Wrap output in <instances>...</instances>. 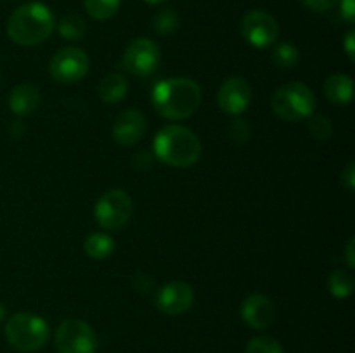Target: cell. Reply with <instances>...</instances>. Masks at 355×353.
Listing matches in <instances>:
<instances>
[{
	"label": "cell",
	"mask_w": 355,
	"mask_h": 353,
	"mask_svg": "<svg viewBox=\"0 0 355 353\" xmlns=\"http://www.w3.org/2000/svg\"><path fill=\"white\" fill-rule=\"evenodd\" d=\"M201 87L186 76L163 80L153 90V106L156 113L172 121L193 116L201 106Z\"/></svg>",
	"instance_id": "obj_1"
},
{
	"label": "cell",
	"mask_w": 355,
	"mask_h": 353,
	"mask_svg": "<svg viewBox=\"0 0 355 353\" xmlns=\"http://www.w3.org/2000/svg\"><path fill=\"white\" fill-rule=\"evenodd\" d=\"M55 28L52 10L42 2H26L17 7L7 21V35L23 47L44 44Z\"/></svg>",
	"instance_id": "obj_2"
},
{
	"label": "cell",
	"mask_w": 355,
	"mask_h": 353,
	"mask_svg": "<svg viewBox=\"0 0 355 353\" xmlns=\"http://www.w3.org/2000/svg\"><path fill=\"white\" fill-rule=\"evenodd\" d=\"M153 149L159 161L175 168H189L201 158V142L198 135L180 125L163 127L156 134Z\"/></svg>",
	"instance_id": "obj_3"
},
{
	"label": "cell",
	"mask_w": 355,
	"mask_h": 353,
	"mask_svg": "<svg viewBox=\"0 0 355 353\" xmlns=\"http://www.w3.org/2000/svg\"><path fill=\"white\" fill-rule=\"evenodd\" d=\"M51 329L38 315L30 311H17L10 315L6 324V338L14 350L31 353L42 350L49 341Z\"/></svg>",
	"instance_id": "obj_4"
},
{
	"label": "cell",
	"mask_w": 355,
	"mask_h": 353,
	"mask_svg": "<svg viewBox=\"0 0 355 353\" xmlns=\"http://www.w3.org/2000/svg\"><path fill=\"white\" fill-rule=\"evenodd\" d=\"M272 111L284 121H300L314 114L318 100L314 92L302 82H290L281 85L272 93Z\"/></svg>",
	"instance_id": "obj_5"
},
{
	"label": "cell",
	"mask_w": 355,
	"mask_h": 353,
	"mask_svg": "<svg viewBox=\"0 0 355 353\" xmlns=\"http://www.w3.org/2000/svg\"><path fill=\"white\" fill-rule=\"evenodd\" d=\"M134 213V201L123 189H111L99 197L94 208V217L104 230H120Z\"/></svg>",
	"instance_id": "obj_6"
},
{
	"label": "cell",
	"mask_w": 355,
	"mask_h": 353,
	"mask_svg": "<svg viewBox=\"0 0 355 353\" xmlns=\"http://www.w3.org/2000/svg\"><path fill=\"white\" fill-rule=\"evenodd\" d=\"M55 348L59 353H96L99 338L92 325L80 318H68L55 329Z\"/></svg>",
	"instance_id": "obj_7"
},
{
	"label": "cell",
	"mask_w": 355,
	"mask_h": 353,
	"mask_svg": "<svg viewBox=\"0 0 355 353\" xmlns=\"http://www.w3.org/2000/svg\"><path fill=\"white\" fill-rule=\"evenodd\" d=\"M159 59H162V52H159L158 44L151 38L139 37L125 48L123 68L130 75L146 78L158 69Z\"/></svg>",
	"instance_id": "obj_8"
},
{
	"label": "cell",
	"mask_w": 355,
	"mask_h": 353,
	"mask_svg": "<svg viewBox=\"0 0 355 353\" xmlns=\"http://www.w3.org/2000/svg\"><path fill=\"white\" fill-rule=\"evenodd\" d=\"M49 73L58 83H76L89 73V55L78 47H64L54 54Z\"/></svg>",
	"instance_id": "obj_9"
},
{
	"label": "cell",
	"mask_w": 355,
	"mask_h": 353,
	"mask_svg": "<svg viewBox=\"0 0 355 353\" xmlns=\"http://www.w3.org/2000/svg\"><path fill=\"white\" fill-rule=\"evenodd\" d=\"M241 35L253 47L267 48L279 37V24L266 10H250L241 21Z\"/></svg>",
	"instance_id": "obj_10"
},
{
	"label": "cell",
	"mask_w": 355,
	"mask_h": 353,
	"mask_svg": "<svg viewBox=\"0 0 355 353\" xmlns=\"http://www.w3.org/2000/svg\"><path fill=\"white\" fill-rule=\"evenodd\" d=\"M155 303L162 314L170 315V317L182 315L193 307L194 291L187 282L172 280L159 287L155 296Z\"/></svg>",
	"instance_id": "obj_11"
},
{
	"label": "cell",
	"mask_w": 355,
	"mask_h": 353,
	"mask_svg": "<svg viewBox=\"0 0 355 353\" xmlns=\"http://www.w3.org/2000/svg\"><path fill=\"white\" fill-rule=\"evenodd\" d=\"M252 100V87L243 76H229L222 82L217 93L218 107L225 114L238 116L245 113Z\"/></svg>",
	"instance_id": "obj_12"
},
{
	"label": "cell",
	"mask_w": 355,
	"mask_h": 353,
	"mask_svg": "<svg viewBox=\"0 0 355 353\" xmlns=\"http://www.w3.org/2000/svg\"><path fill=\"white\" fill-rule=\"evenodd\" d=\"M146 130H148V121L144 114L137 109H125L114 120L113 138L123 147H132L142 141Z\"/></svg>",
	"instance_id": "obj_13"
},
{
	"label": "cell",
	"mask_w": 355,
	"mask_h": 353,
	"mask_svg": "<svg viewBox=\"0 0 355 353\" xmlns=\"http://www.w3.org/2000/svg\"><path fill=\"white\" fill-rule=\"evenodd\" d=\"M276 308L266 294H250L241 303V318L255 331H263L274 322Z\"/></svg>",
	"instance_id": "obj_14"
},
{
	"label": "cell",
	"mask_w": 355,
	"mask_h": 353,
	"mask_svg": "<svg viewBox=\"0 0 355 353\" xmlns=\"http://www.w3.org/2000/svg\"><path fill=\"white\" fill-rule=\"evenodd\" d=\"M38 104H40V92L37 87L30 83H19L10 90L9 107L16 116H30L38 109Z\"/></svg>",
	"instance_id": "obj_15"
},
{
	"label": "cell",
	"mask_w": 355,
	"mask_h": 353,
	"mask_svg": "<svg viewBox=\"0 0 355 353\" xmlns=\"http://www.w3.org/2000/svg\"><path fill=\"white\" fill-rule=\"evenodd\" d=\"M322 90H324V96L329 102L335 104V106H345L354 97V80L349 75L336 73V75L326 78Z\"/></svg>",
	"instance_id": "obj_16"
},
{
	"label": "cell",
	"mask_w": 355,
	"mask_h": 353,
	"mask_svg": "<svg viewBox=\"0 0 355 353\" xmlns=\"http://www.w3.org/2000/svg\"><path fill=\"white\" fill-rule=\"evenodd\" d=\"M128 93V82L118 73L104 76L99 83V97L106 104H116L123 100Z\"/></svg>",
	"instance_id": "obj_17"
},
{
	"label": "cell",
	"mask_w": 355,
	"mask_h": 353,
	"mask_svg": "<svg viewBox=\"0 0 355 353\" xmlns=\"http://www.w3.org/2000/svg\"><path fill=\"white\" fill-rule=\"evenodd\" d=\"M83 249H85V255L89 256V258L106 260L113 255L114 241L110 234L94 232V234L87 235L85 242H83Z\"/></svg>",
	"instance_id": "obj_18"
},
{
	"label": "cell",
	"mask_w": 355,
	"mask_h": 353,
	"mask_svg": "<svg viewBox=\"0 0 355 353\" xmlns=\"http://www.w3.org/2000/svg\"><path fill=\"white\" fill-rule=\"evenodd\" d=\"M354 287H355V280H354V275L349 272V270L338 269L329 275L328 289L329 293H331L335 298H338V300H345V298H349L350 294L354 293Z\"/></svg>",
	"instance_id": "obj_19"
},
{
	"label": "cell",
	"mask_w": 355,
	"mask_h": 353,
	"mask_svg": "<svg viewBox=\"0 0 355 353\" xmlns=\"http://www.w3.org/2000/svg\"><path fill=\"white\" fill-rule=\"evenodd\" d=\"M58 31L64 40H82L87 33V23L78 14H66L58 23Z\"/></svg>",
	"instance_id": "obj_20"
},
{
	"label": "cell",
	"mask_w": 355,
	"mask_h": 353,
	"mask_svg": "<svg viewBox=\"0 0 355 353\" xmlns=\"http://www.w3.org/2000/svg\"><path fill=\"white\" fill-rule=\"evenodd\" d=\"M121 0H83L87 14L96 21L111 19L120 9Z\"/></svg>",
	"instance_id": "obj_21"
},
{
	"label": "cell",
	"mask_w": 355,
	"mask_h": 353,
	"mask_svg": "<svg viewBox=\"0 0 355 353\" xmlns=\"http://www.w3.org/2000/svg\"><path fill=\"white\" fill-rule=\"evenodd\" d=\"M153 26L158 35H170L179 28V14L173 9H162L156 12Z\"/></svg>",
	"instance_id": "obj_22"
},
{
	"label": "cell",
	"mask_w": 355,
	"mask_h": 353,
	"mask_svg": "<svg viewBox=\"0 0 355 353\" xmlns=\"http://www.w3.org/2000/svg\"><path fill=\"white\" fill-rule=\"evenodd\" d=\"M300 59L298 54V48L293 44H279L277 47H274L272 51V61L276 62V66L283 69L293 68L295 64Z\"/></svg>",
	"instance_id": "obj_23"
},
{
	"label": "cell",
	"mask_w": 355,
	"mask_h": 353,
	"mask_svg": "<svg viewBox=\"0 0 355 353\" xmlns=\"http://www.w3.org/2000/svg\"><path fill=\"white\" fill-rule=\"evenodd\" d=\"M246 353H284V350L277 339L270 336H257L248 343Z\"/></svg>",
	"instance_id": "obj_24"
},
{
	"label": "cell",
	"mask_w": 355,
	"mask_h": 353,
	"mask_svg": "<svg viewBox=\"0 0 355 353\" xmlns=\"http://www.w3.org/2000/svg\"><path fill=\"white\" fill-rule=\"evenodd\" d=\"M309 132L314 138L326 141L333 135L331 120L322 116V114H312V116H309Z\"/></svg>",
	"instance_id": "obj_25"
},
{
	"label": "cell",
	"mask_w": 355,
	"mask_h": 353,
	"mask_svg": "<svg viewBox=\"0 0 355 353\" xmlns=\"http://www.w3.org/2000/svg\"><path fill=\"white\" fill-rule=\"evenodd\" d=\"M250 135H252V130H250L248 121L241 120V118H236V120L231 121V125H229V137H231L234 144H246L250 141Z\"/></svg>",
	"instance_id": "obj_26"
},
{
	"label": "cell",
	"mask_w": 355,
	"mask_h": 353,
	"mask_svg": "<svg viewBox=\"0 0 355 353\" xmlns=\"http://www.w3.org/2000/svg\"><path fill=\"white\" fill-rule=\"evenodd\" d=\"M134 287L142 294H149L153 289H155V280L153 277L146 275V273H137L134 279Z\"/></svg>",
	"instance_id": "obj_27"
},
{
	"label": "cell",
	"mask_w": 355,
	"mask_h": 353,
	"mask_svg": "<svg viewBox=\"0 0 355 353\" xmlns=\"http://www.w3.org/2000/svg\"><path fill=\"white\" fill-rule=\"evenodd\" d=\"M305 3V7H309L311 10L315 12H326V10H331L333 7L338 3V0H302Z\"/></svg>",
	"instance_id": "obj_28"
},
{
	"label": "cell",
	"mask_w": 355,
	"mask_h": 353,
	"mask_svg": "<svg viewBox=\"0 0 355 353\" xmlns=\"http://www.w3.org/2000/svg\"><path fill=\"white\" fill-rule=\"evenodd\" d=\"M340 16L349 24L355 23V0H338Z\"/></svg>",
	"instance_id": "obj_29"
},
{
	"label": "cell",
	"mask_w": 355,
	"mask_h": 353,
	"mask_svg": "<svg viewBox=\"0 0 355 353\" xmlns=\"http://www.w3.org/2000/svg\"><path fill=\"white\" fill-rule=\"evenodd\" d=\"M342 185L345 187L347 190H352L355 189V166L354 163H349V165L345 166V170L342 172Z\"/></svg>",
	"instance_id": "obj_30"
},
{
	"label": "cell",
	"mask_w": 355,
	"mask_h": 353,
	"mask_svg": "<svg viewBox=\"0 0 355 353\" xmlns=\"http://www.w3.org/2000/svg\"><path fill=\"white\" fill-rule=\"evenodd\" d=\"M345 52L350 61H355V31L350 30L345 37Z\"/></svg>",
	"instance_id": "obj_31"
},
{
	"label": "cell",
	"mask_w": 355,
	"mask_h": 353,
	"mask_svg": "<svg viewBox=\"0 0 355 353\" xmlns=\"http://www.w3.org/2000/svg\"><path fill=\"white\" fill-rule=\"evenodd\" d=\"M355 237H350L349 242L345 246V260H347V265L349 269H355Z\"/></svg>",
	"instance_id": "obj_32"
},
{
	"label": "cell",
	"mask_w": 355,
	"mask_h": 353,
	"mask_svg": "<svg viewBox=\"0 0 355 353\" xmlns=\"http://www.w3.org/2000/svg\"><path fill=\"white\" fill-rule=\"evenodd\" d=\"M6 315H7L6 307H3V303H2V301H0V322H3V318H6Z\"/></svg>",
	"instance_id": "obj_33"
},
{
	"label": "cell",
	"mask_w": 355,
	"mask_h": 353,
	"mask_svg": "<svg viewBox=\"0 0 355 353\" xmlns=\"http://www.w3.org/2000/svg\"><path fill=\"white\" fill-rule=\"evenodd\" d=\"M142 2L149 3V6H158V3H163V2H166V0H142Z\"/></svg>",
	"instance_id": "obj_34"
}]
</instances>
